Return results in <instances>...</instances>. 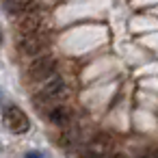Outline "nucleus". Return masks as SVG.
Returning a JSON list of instances; mask_svg holds the SVG:
<instances>
[{"instance_id": "f257e3e1", "label": "nucleus", "mask_w": 158, "mask_h": 158, "mask_svg": "<svg viewBox=\"0 0 158 158\" xmlns=\"http://www.w3.org/2000/svg\"><path fill=\"white\" fill-rule=\"evenodd\" d=\"M59 67V61L56 56L52 54H44V56H37L28 69H26V80L28 82H44V80H50V76L56 72Z\"/></svg>"}, {"instance_id": "f03ea898", "label": "nucleus", "mask_w": 158, "mask_h": 158, "mask_svg": "<svg viewBox=\"0 0 158 158\" xmlns=\"http://www.w3.org/2000/svg\"><path fill=\"white\" fill-rule=\"evenodd\" d=\"M67 95H69V89H67L65 80L63 78H52L33 93V100L37 104H50V102H59Z\"/></svg>"}, {"instance_id": "7ed1b4c3", "label": "nucleus", "mask_w": 158, "mask_h": 158, "mask_svg": "<svg viewBox=\"0 0 158 158\" xmlns=\"http://www.w3.org/2000/svg\"><path fill=\"white\" fill-rule=\"evenodd\" d=\"M5 126L13 134H24L31 128V119L20 106H7L5 108Z\"/></svg>"}, {"instance_id": "20e7f679", "label": "nucleus", "mask_w": 158, "mask_h": 158, "mask_svg": "<svg viewBox=\"0 0 158 158\" xmlns=\"http://www.w3.org/2000/svg\"><path fill=\"white\" fill-rule=\"evenodd\" d=\"M50 44L48 33H37V35H20L18 37V48L22 54H39L46 50Z\"/></svg>"}, {"instance_id": "39448f33", "label": "nucleus", "mask_w": 158, "mask_h": 158, "mask_svg": "<svg viewBox=\"0 0 158 158\" xmlns=\"http://www.w3.org/2000/svg\"><path fill=\"white\" fill-rule=\"evenodd\" d=\"M20 35H37V33H46V20L39 13H28L18 22Z\"/></svg>"}, {"instance_id": "423d86ee", "label": "nucleus", "mask_w": 158, "mask_h": 158, "mask_svg": "<svg viewBox=\"0 0 158 158\" xmlns=\"http://www.w3.org/2000/svg\"><path fill=\"white\" fill-rule=\"evenodd\" d=\"M46 117H48V121L54 123V126H69L74 113H72L69 106H65V104H56V106H52V108L48 110Z\"/></svg>"}, {"instance_id": "0eeeda50", "label": "nucleus", "mask_w": 158, "mask_h": 158, "mask_svg": "<svg viewBox=\"0 0 158 158\" xmlns=\"http://www.w3.org/2000/svg\"><path fill=\"white\" fill-rule=\"evenodd\" d=\"M5 7H7L9 11H13V13H22V15L35 13V9H37L35 2H7Z\"/></svg>"}, {"instance_id": "6e6552de", "label": "nucleus", "mask_w": 158, "mask_h": 158, "mask_svg": "<svg viewBox=\"0 0 158 158\" xmlns=\"http://www.w3.org/2000/svg\"><path fill=\"white\" fill-rule=\"evenodd\" d=\"M80 158H102V154H98V152H91V149H89V152H82V156H80Z\"/></svg>"}, {"instance_id": "1a4fd4ad", "label": "nucleus", "mask_w": 158, "mask_h": 158, "mask_svg": "<svg viewBox=\"0 0 158 158\" xmlns=\"http://www.w3.org/2000/svg\"><path fill=\"white\" fill-rule=\"evenodd\" d=\"M110 158H130V156H128V154H123V152H115Z\"/></svg>"}, {"instance_id": "9d476101", "label": "nucleus", "mask_w": 158, "mask_h": 158, "mask_svg": "<svg viewBox=\"0 0 158 158\" xmlns=\"http://www.w3.org/2000/svg\"><path fill=\"white\" fill-rule=\"evenodd\" d=\"M141 158H158V152H156V154H154V152H147V154H143Z\"/></svg>"}, {"instance_id": "9b49d317", "label": "nucleus", "mask_w": 158, "mask_h": 158, "mask_svg": "<svg viewBox=\"0 0 158 158\" xmlns=\"http://www.w3.org/2000/svg\"><path fill=\"white\" fill-rule=\"evenodd\" d=\"M26 158H41V156H39V152H31Z\"/></svg>"}]
</instances>
